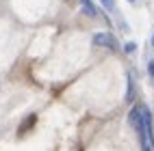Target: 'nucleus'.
Returning <instances> with one entry per match:
<instances>
[{"label":"nucleus","instance_id":"7","mask_svg":"<svg viewBox=\"0 0 154 151\" xmlns=\"http://www.w3.org/2000/svg\"><path fill=\"white\" fill-rule=\"evenodd\" d=\"M150 43H152V45H154V33H152V37H150Z\"/></svg>","mask_w":154,"mask_h":151},{"label":"nucleus","instance_id":"5","mask_svg":"<svg viewBox=\"0 0 154 151\" xmlns=\"http://www.w3.org/2000/svg\"><path fill=\"white\" fill-rule=\"evenodd\" d=\"M124 50H126V54H132V52H137V43H135V41H128V43L124 45Z\"/></svg>","mask_w":154,"mask_h":151},{"label":"nucleus","instance_id":"3","mask_svg":"<svg viewBox=\"0 0 154 151\" xmlns=\"http://www.w3.org/2000/svg\"><path fill=\"white\" fill-rule=\"evenodd\" d=\"M128 102H132L135 99V91H132V74H128V95H126Z\"/></svg>","mask_w":154,"mask_h":151},{"label":"nucleus","instance_id":"4","mask_svg":"<svg viewBox=\"0 0 154 151\" xmlns=\"http://www.w3.org/2000/svg\"><path fill=\"white\" fill-rule=\"evenodd\" d=\"M100 4L104 7L106 11H111V13L115 11V0H100Z\"/></svg>","mask_w":154,"mask_h":151},{"label":"nucleus","instance_id":"1","mask_svg":"<svg viewBox=\"0 0 154 151\" xmlns=\"http://www.w3.org/2000/svg\"><path fill=\"white\" fill-rule=\"evenodd\" d=\"M94 45H102V48H109V50H117V41L111 33H98L94 35Z\"/></svg>","mask_w":154,"mask_h":151},{"label":"nucleus","instance_id":"2","mask_svg":"<svg viewBox=\"0 0 154 151\" xmlns=\"http://www.w3.org/2000/svg\"><path fill=\"white\" fill-rule=\"evenodd\" d=\"M78 2H80V7H83L85 15H89V17H96L98 15V9H96V4L91 2V0H78Z\"/></svg>","mask_w":154,"mask_h":151},{"label":"nucleus","instance_id":"6","mask_svg":"<svg viewBox=\"0 0 154 151\" xmlns=\"http://www.w3.org/2000/svg\"><path fill=\"white\" fill-rule=\"evenodd\" d=\"M148 74H150V76L154 78V58H152L150 63H148Z\"/></svg>","mask_w":154,"mask_h":151},{"label":"nucleus","instance_id":"8","mask_svg":"<svg viewBox=\"0 0 154 151\" xmlns=\"http://www.w3.org/2000/svg\"><path fill=\"white\" fill-rule=\"evenodd\" d=\"M128 2H135V0H128Z\"/></svg>","mask_w":154,"mask_h":151}]
</instances>
